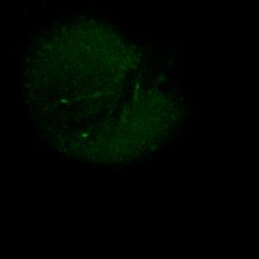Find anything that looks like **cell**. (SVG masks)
I'll return each mask as SVG.
<instances>
[{"label": "cell", "instance_id": "cell-1", "mask_svg": "<svg viewBox=\"0 0 259 259\" xmlns=\"http://www.w3.org/2000/svg\"><path fill=\"white\" fill-rule=\"evenodd\" d=\"M32 120L58 153L99 165H120L154 153L177 130L181 107L165 76L100 20L53 28L27 62Z\"/></svg>", "mask_w": 259, "mask_h": 259}]
</instances>
